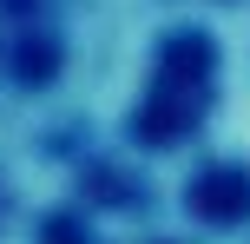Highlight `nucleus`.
Listing matches in <instances>:
<instances>
[{
  "instance_id": "obj_1",
  "label": "nucleus",
  "mask_w": 250,
  "mask_h": 244,
  "mask_svg": "<svg viewBox=\"0 0 250 244\" xmlns=\"http://www.w3.org/2000/svg\"><path fill=\"white\" fill-rule=\"evenodd\" d=\"M191 211H204V218H244L250 211V172H204L191 185Z\"/></svg>"
}]
</instances>
